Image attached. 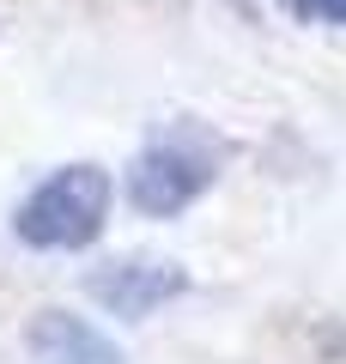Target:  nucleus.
I'll return each mask as SVG.
<instances>
[{
    "mask_svg": "<svg viewBox=\"0 0 346 364\" xmlns=\"http://www.w3.org/2000/svg\"><path fill=\"white\" fill-rule=\"evenodd\" d=\"M285 13H298L304 25H346V0H285Z\"/></svg>",
    "mask_w": 346,
    "mask_h": 364,
    "instance_id": "5",
    "label": "nucleus"
},
{
    "mask_svg": "<svg viewBox=\"0 0 346 364\" xmlns=\"http://www.w3.org/2000/svg\"><path fill=\"white\" fill-rule=\"evenodd\" d=\"M25 346L37 364H128L103 328H91L73 310H37L25 328Z\"/></svg>",
    "mask_w": 346,
    "mask_h": 364,
    "instance_id": "4",
    "label": "nucleus"
},
{
    "mask_svg": "<svg viewBox=\"0 0 346 364\" xmlns=\"http://www.w3.org/2000/svg\"><path fill=\"white\" fill-rule=\"evenodd\" d=\"M213 182V152L189 140H152L140 158L128 164V207L146 219H177Z\"/></svg>",
    "mask_w": 346,
    "mask_h": 364,
    "instance_id": "2",
    "label": "nucleus"
},
{
    "mask_svg": "<svg viewBox=\"0 0 346 364\" xmlns=\"http://www.w3.org/2000/svg\"><path fill=\"white\" fill-rule=\"evenodd\" d=\"M85 291H91L110 316L140 322V316L164 310L170 298L189 291V273H182L177 261H158V255H122V261H103V267L85 279Z\"/></svg>",
    "mask_w": 346,
    "mask_h": 364,
    "instance_id": "3",
    "label": "nucleus"
},
{
    "mask_svg": "<svg viewBox=\"0 0 346 364\" xmlns=\"http://www.w3.org/2000/svg\"><path fill=\"white\" fill-rule=\"evenodd\" d=\"M110 225V170L67 164L37 182L13 213V237L25 249H91Z\"/></svg>",
    "mask_w": 346,
    "mask_h": 364,
    "instance_id": "1",
    "label": "nucleus"
}]
</instances>
